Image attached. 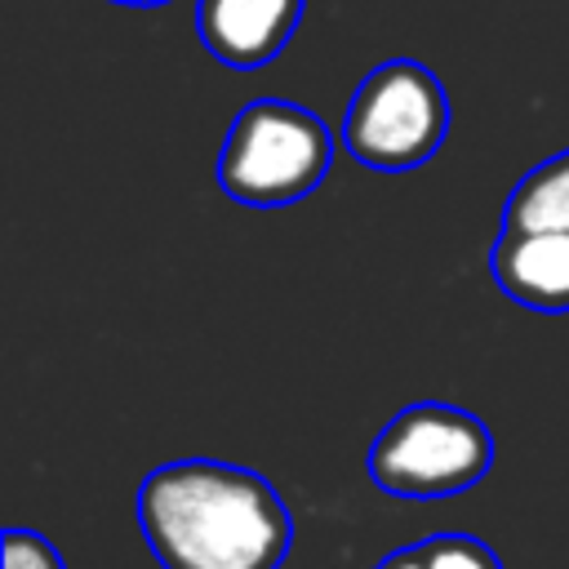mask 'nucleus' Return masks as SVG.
<instances>
[{"mask_svg": "<svg viewBox=\"0 0 569 569\" xmlns=\"http://www.w3.org/2000/svg\"><path fill=\"white\" fill-rule=\"evenodd\" d=\"M138 525L164 569H280L293 542L284 498L213 458L156 467L138 485Z\"/></svg>", "mask_w": 569, "mask_h": 569, "instance_id": "obj_1", "label": "nucleus"}, {"mask_svg": "<svg viewBox=\"0 0 569 569\" xmlns=\"http://www.w3.org/2000/svg\"><path fill=\"white\" fill-rule=\"evenodd\" d=\"M333 160V138L298 102L258 98L236 111L222 156H218V182L236 204L253 209H280L320 187Z\"/></svg>", "mask_w": 569, "mask_h": 569, "instance_id": "obj_2", "label": "nucleus"}, {"mask_svg": "<svg viewBox=\"0 0 569 569\" xmlns=\"http://www.w3.org/2000/svg\"><path fill=\"white\" fill-rule=\"evenodd\" d=\"M493 462L489 427L453 405H409L400 409L369 449V480L409 502H436L485 480Z\"/></svg>", "mask_w": 569, "mask_h": 569, "instance_id": "obj_3", "label": "nucleus"}, {"mask_svg": "<svg viewBox=\"0 0 569 569\" xmlns=\"http://www.w3.org/2000/svg\"><path fill=\"white\" fill-rule=\"evenodd\" d=\"M445 129L449 98L436 71L413 58H391L356 84L342 116V147L369 169L400 173L431 160L445 142Z\"/></svg>", "mask_w": 569, "mask_h": 569, "instance_id": "obj_4", "label": "nucleus"}, {"mask_svg": "<svg viewBox=\"0 0 569 569\" xmlns=\"http://www.w3.org/2000/svg\"><path fill=\"white\" fill-rule=\"evenodd\" d=\"M302 22V0H200L196 27L204 49L240 71L267 67Z\"/></svg>", "mask_w": 569, "mask_h": 569, "instance_id": "obj_5", "label": "nucleus"}, {"mask_svg": "<svg viewBox=\"0 0 569 569\" xmlns=\"http://www.w3.org/2000/svg\"><path fill=\"white\" fill-rule=\"evenodd\" d=\"M493 284L533 311H569V231H507L489 249Z\"/></svg>", "mask_w": 569, "mask_h": 569, "instance_id": "obj_6", "label": "nucleus"}, {"mask_svg": "<svg viewBox=\"0 0 569 569\" xmlns=\"http://www.w3.org/2000/svg\"><path fill=\"white\" fill-rule=\"evenodd\" d=\"M507 231H569V151L533 164L502 209Z\"/></svg>", "mask_w": 569, "mask_h": 569, "instance_id": "obj_7", "label": "nucleus"}, {"mask_svg": "<svg viewBox=\"0 0 569 569\" xmlns=\"http://www.w3.org/2000/svg\"><path fill=\"white\" fill-rule=\"evenodd\" d=\"M422 569H502V560L471 533H436L418 542Z\"/></svg>", "mask_w": 569, "mask_h": 569, "instance_id": "obj_8", "label": "nucleus"}, {"mask_svg": "<svg viewBox=\"0 0 569 569\" xmlns=\"http://www.w3.org/2000/svg\"><path fill=\"white\" fill-rule=\"evenodd\" d=\"M4 569H62V556L44 533L9 529L4 533Z\"/></svg>", "mask_w": 569, "mask_h": 569, "instance_id": "obj_9", "label": "nucleus"}, {"mask_svg": "<svg viewBox=\"0 0 569 569\" xmlns=\"http://www.w3.org/2000/svg\"><path fill=\"white\" fill-rule=\"evenodd\" d=\"M116 4H133V9H151V4H164V0H116Z\"/></svg>", "mask_w": 569, "mask_h": 569, "instance_id": "obj_10", "label": "nucleus"}]
</instances>
